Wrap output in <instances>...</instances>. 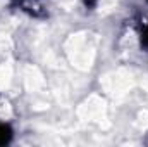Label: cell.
Here are the masks:
<instances>
[{
	"instance_id": "6da1fadb",
	"label": "cell",
	"mask_w": 148,
	"mask_h": 147,
	"mask_svg": "<svg viewBox=\"0 0 148 147\" xmlns=\"http://www.w3.org/2000/svg\"><path fill=\"white\" fill-rule=\"evenodd\" d=\"M12 137H14V132H12L10 125H7V123H0V146H7V144H10Z\"/></svg>"
},
{
	"instance_id": "3957f363",
	"label": "cell",
	"mask_w": 148,
	"mask_h": 147,
	"mask_svg": "<svg viewBox=\"0 0 148 147\" xmlns=\"http://www.w3.org/2000/svg\"><path fill=\"white\" fill-rule=\"evenodd\" d=\"M84 5H86L88 9H93V7L97 5V0H84Z\"/></svg>"
},
{
	"instance_id": "7a4b0ae2",
	"label": "cell",
	"mask_w": 148,
	"mask_h": 147,
	"mask_svg": "<svg viewBox=\"0 0 148 147\" xmlns=\"http://www.w3.org/2000/svg\"><path fill=\"white\" fill-rule=\"evenodd\" d=\"M141 45L145 49H148V24L141 30Z\"/></svg>"
}]
</instances>
